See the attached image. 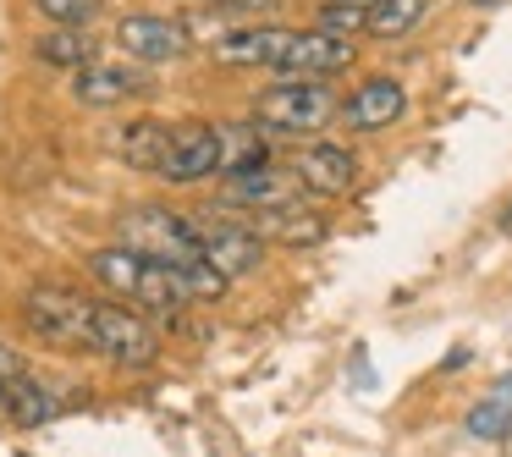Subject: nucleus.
<instances>
[{
  "mask_svg": "<svg viewBox=\"0 0 512 457\" xmlns=\"http://www.w3.org/2000/svg\"><path fill=\"white\" fill-rule=\"evenodd\" d=\"M193 232H199V259L215 265L226 281H243V276H254V270L265 265V243H259V232L248 221H232V215H199Z\"/></svg>",
  "mask_w": 512,
  "mask_h": 457,
  "instance_id": "423d86ee",
  "label": "nucleus"
},
{
  "mask_svg": "<svg viewBox=\"0 0 512 457\" xmlns=\"http://www.w3.org/2000/svg\"><path fill=\"white\" fill-rule=\"evenodd\" d=\"M56 413H61L56 391H50L34 369H28L23 380H12V386H6V419L23 424V430H39V424H50Z\"/></svg>",
  "mask_w": 512,
  "mask_h": 457,
  "instance_id": "a211bd4d",
  "label": "nucleus"
},
{
  "mask_svg": "<svg viewBox=\"0 0 512 457\" xmlns=\"http://www.w3.org/2000/svg\"><path fill=\"white\" fill-rule=\"evenodd\" d=\"M221 12H259V6H276V0H210Z\"/></svg>",
  "mask_w": 512,
  "mask_h": 457,
  "instance_id": "393cba45",
  "label": "nucleus"
},
{
  "mask_svg": "<svg viewBox=\"0 0 512 457\" xmlns=\"http://www.w3.org/2000/svg\"><path fill=\"white\" fill-rule=\"evenodd\" d=\"M424 12H430V0H375L364 28L375 39H402V34H413V28L424 23Z\"/></svg>",
  "mask_w": 512,
  "mask_h": 457,
  "instance_id": "412c9836",
  "label": "nucleus"
},
{
  "mask_svg": "<svg viewBox=\"0 0 512 457\" xmlns=\"http://www.w3.org/2000/svg\"><path fill=\"white\" fill-rule=\"evenodd\" d=\"M364 23H369V12H358V6H347V0H325V6H320V23H314V28L353 39V34H364Z\"/></svg>",
  "mask_w": 512,
  "mask_h": 457,
  "instance_id": "5701e85b",
  "label": "nucleus"
},
{
  "mask_svg": "<svg viewBox=\"0 0 512 457\" xmlns=\"http://www.w3.org/2000/svg\"><path fill=\"white\" fill-rule=\"evenodd\" d=\"M474 6H507V0H474Z\"/></svg>",
  "mask_w": 512,
  "mask_h": 457,
  "instance_id": "bb28decb",
  "label": "nucleus"
},
{
  "mask_svg": "<svg viewBox=\"0 0 512 457\" xmlns=\"http://www.w3.org/2000/svg\"><path fill=\"white\" fill-rule=\"evenodd\" d=\"M23 375H28V358L17 353L12 342H0V391L12 386V380H23Z\"/></svg>",
  "mask_w": 512,
  "mask_h": 457,
  "instance_id": "b1692460",
  "label": "nucleus"
},
{
  "mask_svg": "<svg viewBox=\"0 0 512 457\" xmlns=\"http://www.w3.org/2000/svg\"><path fill=\"white\" fill-rule=\"evenodd\" d=\"M89 353L111 358L122 369H149V364H160V331L149 314L127 309L116 298H100L94 303V347Z\"/></svg>",
  "mask_w": 512,
  "mask_h": 457,
  "instance_id": "39448f33",
  "label": "nucleus"
},
{
  "mask_svg": "<svg viewBox=\"0 0 512 457\" xmlns=\"http://www.w3.org/2000/svg\"><path fill=\"white\" fill-rule=\"evenodd\" d=\"M287 171L298 177L303 193H320V199H342L358 188V160L342 144H303Z\"/></svg>",
  "mask_w": 512,
  "mask_h": 457,
  "instance_id": "9d476101",
  "label": "nucleus"
},
{
  "mask_svg": "<svg viewBox=\"0 0 512 457\" xmlns=\"http://www.w3.org/2000/svg\"><path fill=\"white\" fill-rule=\"evenodd\" d=\"M155 177L171 182V188H193L204 177H221V138H215V127H204V122L171 127V149Z\"/></svg>",
  "mask_w": 512,
  "mask_h": 457,
  "instance_id": "1a4fd4ad",
  "label": "nucleus"
},
{
  "mask_svg": "<svg viewBox=\"0 0 512 457\" xmlns=\"http://www.w3.org/2000/svg\"><path fill=\"white\" fill-rule=\"evenodd\" d=\"M89 276L100 281L116 303L149 314V320H177V314L188 309V292H182L177 270L155 265V259H144V254H133L127 243L94 248V254H89Z\"/></svg>",
  "mask_w": 512,
  "mask_h": 457,
  "instance_id": "f257e3e1",
  "label": "nucleus"
},
{
  "mask_svg": "<svg viewBox=\"0 0 512 457\" xmlns=\"http://www.w3.org/2000/svg\"><path fill=\"white\" fill-rule=\"evenodd\" d=\"M0 424H6V391H0Z\"/></svg>",
  "mask_w": 512,
  "mask_h": 457,
  "instance_id": "cd10ccee",
  "label": "nucleus"
},
{
  "mask_svg": "<svg viewBox=\"0 0 512 457\" xmlns=\"http://www.w3.org/2000/svg\"><path fill=\"white\" fill-rule=\"evenodd\" d=\"M133 94H144V78L133 67H111V61H89V67L72 72V100L89 105V111H111L127 105Z\"/></svg>",
  "mask_w": 512,
  "mask_h": 457,
  "instance_id": "4468645a",
  "label": "nucleus"
},
{
  "mask_svg": "<svg viewBox=\"0 0 512 457\" xmlns=\"http://www.w3.org/2000/svg\"><path fill=\"white\" fill-rule=\"evenodd\" d=\"M248 226L259 232V243H276V248H320L325 237H331V221H325L314 204H303V199L248 215Z\"/></svg>",
  "mask_w": 512,
  "mask_h": 457,
  "instance_id": "f8f14e48",
  "label": "nucleus"
},
{
  "mask_svg": "<svg viewBox=\"0 0 512 457\" xmlns=\"http://www.w3.org/2000/svg\"><path fill=\"white\" fill-rule=\"evenodd\" d=\"M468 435H474V441H507L512 435V375L496 380V386L474 402V413H468Z\"/></svg>",
  "mask_w": 512,
  "mask_h": 457,
  "instance_id": "aec40b11",
  "label": "nucleus"
},
{
  "mask_svg": "<svg viewBox=\"0 0 512 457\" xmlns=\"http://www.w3.org/2000/svg\"><path fill=\"white\" fill-rule=\"evenodd\" d=\"M287 45V28H232L215 39V61L226 67H276V50Z\"/></svg>",
  "mask_w": 512,
  "mask_h": 457,
  "instance_id": "dca6fc26",
  "label": "nucleus"
},
{
  "mask_svg": "<svg viewBox=\"0 0 512 457\" xmlns=\"http://www.w3.org/2000/svg\"><path fill=\"white\" fill-rule=\"evenodd\" d=\"M336 116H342V100H336L331 78H281L254 100V122L265 127L270 138L276 133H287V138L320 133Z\"/></svg>",
  "mask_w": 512,
  "mask_h": 457,
  "instance_id": "f03ea898",
  "label": "nucleus"
},
{
  "mask_svg": "<svg viewBox=\"0 0 512 457\" xmlns=\"http://www.w3.org/2000/svg\"><path fill=\"white\" fill-rule=\"evenodd\" d=\"M347 6H358V12H369V6H375V0H347Z\"/></svg>",
  "mask_w": 512,
  "mask_h": 457,
  "instance_id": "a878e982",
  "label": "nucleus"
},
{
  "mask_svg": "<svg viewBox=\"0 0 512 457\" xmlns=\"http://www.w3.org/2000/svg\"><path fill=\"white\" fill-rule=\"evenodd\" d=\"M188 45H193V34L177 17L138 12V17H122V23H116V50H122L127 61H138V67H166V61L188 56Z\"/></svg>",
  "mask_w": 512,
  "mask_h": 457,
  "instance_id": "6e6552de",
  "label": "nucleus"
},
{
  "mask_svg": "<svg viewBox=\"0 0 512 457\" xmlns=\"http://www.w3.org/2000/svg\"><path fill=\"white\" fill-rule=\"evenodd\" d=\"M34 12L50 28H89L100 17V0H34Z\"/></svg>",
  "mask_w": 512,
  "mask_h": 457,
  "instance_id": "4be33fe9",
  "label": "nucleus"
},
{
  "mask_svg": "<svg viewBox=\"0 0 512 457\" xmlns=\"http://www.w3.org/2000/svg\"><path fill=\"white\" fill-rule=\"evenodd\" d=\"M34 56L45 61V67H89V61H100V45L89 39V28H50V34L34 39Z\"/></svg>",
  "mask_w": 512,
  "mask_h": 457,
  "instance_id": "6ab92c4d",
  "label": "nucleus"
},
{
  "mask_svg": "<svg viewBox=\"0 0 512 457\" xmlns=\"http://www.w3.org/2000/svg\"><path fill=\"white\" fill-rule=\"evenodd\" d=\"M166 149H171V127L155 122V116H138V122H127V127L111 133V155L122 160V166H133V171H149V177L160 171Z\"/></svg>",
  "mask_w": 512,
  "mask_h": 457,
  "instance_id": "2eb2a0df",
  "label": "nucleus"
},
{
  "mask_svg": "<svg viewBox=\"0 0 512 457\" xmlns=\"http://www.w3.org/2000/svg\"><path fill=\"white\" fill-rule=\"evenodd\" d=\"M215 138H221V177L270 166V133L259 122H221Z\"/></svg>",
  "mask_w": 512,
  "mask_h": 457,
  "instance_id": "f3484780",
  "label": "nucleus"
},
{
  "mask_svg": "<svg viewBox=\"0 0 512 457\" xmlns=\"http://www.w3.org/2000/svg\"><path fill=\"white\" fill-rule=\"evenodd\" d=\"M122 243L133 254L155 259V265H193L199 259V232H193V215H177L166 204H133L122 215Z\"/></svg>",
  "mask_w": 512,
  "mask_h": 457,
  "instance_id": "20e7f679",
  "label": "nucleus"
},
{
  "mask_svg": "<svg viewBox=\"0 0 512 457\" xmlns=\"http://www.w3.org/2000/svg\"><path fill=\"white\" fill-rule=\"evenodd\" d=\"M94 303L100 298L67 287V281H34L23 292V325L39 342L83 353V347H94Z\"/></svg>",
  "mask_w": 512,
  "mask_h": 457,
  "instance_id": "7ed1b4c3",
  "label": "nucleus"
},
{
  "mask_svg": "<svg viewBox=\"0 0 512 457\" xmlns=\"http://www.w3.org/2000/svg\"><path fill=\"white\" fill-rule=\"evenodd\" d=\"M292 199H303V188H298L292 171L276 166V160H270V166H254V171H232L226 188H221L226 210H248V215L276 210V204H292Z\"/></svg>",
  "mask_w": 512,
  "mask_h": 457,
  "instance_id": "9b49d317",
  "label": "nucleus"
},
{
  "mask_svg": "<svg viewBox=\"0 0 512 457\" xmlns=\"http://www.w3.org/2000/svg\"><path fill=\"white\" fill-rule=\"evenodd\" d=\"M402 111H408V89H402L397 78H369L342 100V122L353 127V133H380V127H391Z\"/></svg>",
  "mask_w": 512,
  "mask_h": 457,
  "instance_id": "ddd939ff",
  "label": "nucleus"
},
{
  "mask_svg": "<svg viewBox=\"0 0 512 457\" xmlns=\"http://www.w3.org/2000/svg\"><path fill=\"white\" fill-rule=\"evenodd\" d=\"M358 61V45L342 34H325V28H287V45L276 50L281 78H336Z\"/></svg>",
  "mask_w": 512,
  "mask_h": 457,
  "instance_id": "0eeeda50",
  "label": "nucleus"
}]
</instances>
